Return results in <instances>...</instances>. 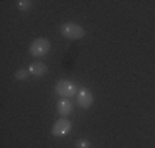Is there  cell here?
<instances>
[{"label":"cell","mask_w":155,"mask_h":148,"mask_svg":"<svg viewBox=\"0 0 155 148\" xmlns=\"http://www.w3.org/2000/svg\"><path fill=\"white\" fill-rule=\"evenodd\" d=\"M61 35L68 40H81L86 35V30L74 21H66L61 25Z\"/></svg>","instance_id":"cell-1"},{"label":"cell","mask_w":155,"mask_h":148,"mask_svg":"<svg viewBox=\"0 0 155 148\" xmlns=\"http://www.w3.org/2000/svg\"><path fill=\"white\" fill-rule=\"evenodd\" d=\"M54 91H56L58 95H61V97H64V99L78 94L76 84L73 82V81H69V79H60L56 82V86H54Z\"/></svg>","instance_id":"cell-2"},{"label":"cell","mask_w":155,"mask_h":148,"mask_svg":"<svg viewBox=\"0 0 155 148\" xmlns=\"http://www.w3.org/2000/svg\"><path fill=\"white\" fill-rule=\"evenodd\" d=\"M50 48H51V44H50V41H48L46 38H36L35 41L30 44V53H31V56L40 58V56L48 54Z\"/></svg>","instance_id":"cell-3"},{"label":"cell","mask_w":155,"mask_h":148,"mask_svg":"<svg viewBox=\"0 0 155 148\" xmlns=\"http://www.w3.org/2000/svg\"><path fill=\"white\" fill-rule=\"evenodd\" d=\"M71 127H73L71 122L66 117H61L60 120H56L53 124V127H51V135L53 137H64L71 132Z\"/></svg>","instance_id":"cell-4"},{"label":"cell","mask_w":155,"mask_h":148,"mask_svg":"<svg viewBox=\"0 0 155 148\" xmlns=\"http://www.w3.org/2000/svg\"><path fill=\"white\" fill-rule=\"evenodd\" d=\"M76 102H78V105L83 107V109H89V107L93 105V102H94V97H93V94H91L89 89L87 87H79L78 89Z\"/></svg>","instance_id":"cell-5"},{"label":"cell","mask_w":155,"mask_h":148,"mask_svg":"<svg viewBox=\"0 0 155 148\" xmlns=\"http://www.w3.org/2000/svg\"><path fill=\"white\" fill-rule=\"evenodd\" d=\"M46 71H48L46 64L41 63V61H35V63H31V64L28 66V72H30L31 76H35V77H40V76H43V74H46Z\"/></svg>","instance_id":"cell-6"},{"label":"cell","mask_w":155,"mask_h":148,"mask_svg":"<svg viewBox=\"0 0 155 148\" xmlns=\"http://www.w3.org/2000/svg\"><path fill=\"white\" fill-rule=\"evenodd\" d=\"M56 110H58V114H60L61 117L69 115V114L73 112V102L69 101V99H61V101L58 102V105H56Z\"/></svg>","instance_id":"cell-7"},{"label":"cell","mask_w":155,"mask_h":148,"mask_svg":"<svg viewBox=\"0 0 155 148\" xmlns=\"http://www.w3.org/2000/svg\"><path fill=\"white\" fill-rule=\"evenodd\" d=\"M76 148H91V142L86 138H81L76 142Z\"/></svg>","instance_id":"cell-8"},{"label":"cell","mask_w":155,"mask_h":148,"mask_svg":"<svg viewBox=\"0 0 155 148\" xmlns=\"http://www.w3.org/2000/svg\"><path fill=\"white\" fill-rule=\"evenodd\" d=\"M18 8H20V10H28V8H30V7H31V2H30V0H18Z\"/></svg>","instance_id":"cell-9"},{"label":"cell","mask_w":155,"mask_h":148,"mask_svg":"<svg viewBox=\"0 0 155 148\" xmlns=\"http://www.w3.org/2000/svg\"><path fill=\"white\" fill-rule=\"evenodd\" d=\"M28 74H30V72H28V69H18V71L15 72V77H17V79H20V81H23Z\"/></svg>","instance_id":"cell-10"}]
</instances>
